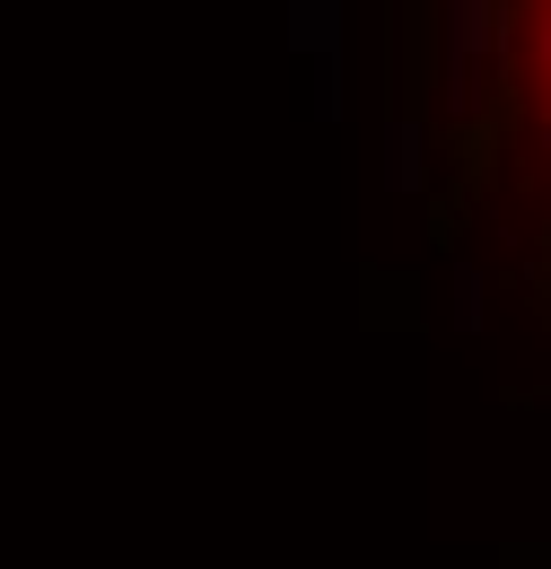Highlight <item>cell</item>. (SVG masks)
<instances>
[{
	"mask_svg": "<svg viewBox=\"0 0 551 569\" xmlns=\"http://www.w3.org/2000/svg\"><path fill=\"white\" fill-rule=\"evenodd\" d=\"M490 27H499V0H447V71H455V106H464V71H473V53L490 44Z\"/></svg>",
	"mask_w": 551,
	"mask_h": 569,
	"instance_id": "obj_1",
	"label": "cell"
},
{
	"mask_svg": "<svg viewBox=\"0 0 551 569\" xmlns=\"http://www.w3.org/2000/svg\"><path fill=\"white\" fill-rule=\"evenodd\" d=\"M289 9H298V44H315V36L333 44V18H342V0H289Z\"/></svg>",
	"mask_w": 551,
	"mask_h": 569,
	"instance_id": "obj_2",
	"label": "cell"
}]
</instances>
